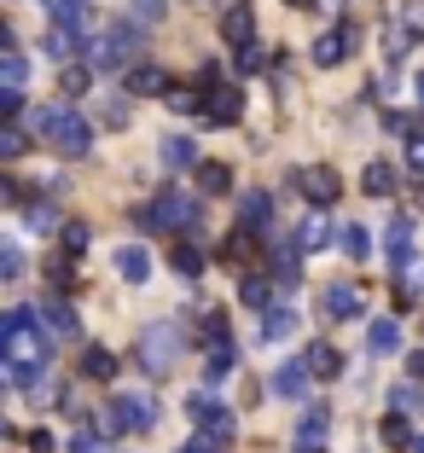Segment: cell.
Returning <instances> with one entry per match:
<instances>
[{"label":"cell","instance_id":"obj_7","mask_svg":"<svg viewBox=\"0 0 424 453\" xmlns=\"http://www.w3.org/2000/svg\"><path fill=\"white\" fill-rule=\"evenodd\" d=\"M186 413L198 418V430H210V436H221V441H233V436H239V418H233V407H221V401H215L210 389L186 395Z\"/></svg>","mask_w":424,"mask_h":453},{"label":"cell","instance_id":"obj_5","mask_svg":"<svg viewBox=\"0 0 424 453\" xmlns=\"http://www.w3.org/2000/svg\"><path fill=\"white\" fill-rule=\"evenodd\" d=\"M239 117H244L239 81H227V76H215V70H204V122H210V128H233Z\"/></svg>","mask_w":424,"mask_h":453},{"label":"cell","instance_id":"obj_46","mask_svg":"<svg viewBox=\"0 0 424 453\" xmlns=\"http://www.w3.org/2000/svg\"><path fill=\"white\" fill-rule=\"evenodd\" d=\"M70 453H105V441L93 436V430H76V441H70Z\"/></svg>","mask_w":424,"mask_h":453},{"label":"cell","instance_id":"obj_27","mask_svg":"<svg viewBox=\"0 0 424 453\" xmlns=\"http://www.w3.org/2000/svg\"><path fill=\"white\" fill-rule=\"evenodd\" d=\"M221 256H227V262H233V267H244V262H251V256H256V233H251V226H239V233H227Z\"/></svg>","mask_w":424,"mask_h":453},{"label":"cell","instance_id":"obj_13","mask_svg":"<svg viewBox=\"0 0 424 453\" xmlns=\"http://www.w3.org/2000/svg\"><path fill=\"white\" fill-rule=\"evenodd\" d=\"M251 35H256L251 6H227V18H221V41H227V47H251Z\"/></svg>","mask_w":424,"mask_h":453},{"label":"cell","instance_id":"obj_2","mask_svg":"<svg viewBox=\"0 0 424 453\" xmlns=\"http://www.w3.org/2000/svg\"><path fill=\"white\" fill-rule=\"evenodd\" d=\"M29 128H35L41 140H53L65 157H81V151L93 146V122L81 117V111H70V105H41L35 117H29Z\"/></svg>","mask_w":424,"mask_h":453},{"label":"cell","instance_id":"obj_10","mask_svg":"<svg viewBox=\"0 0 424 453\" xmlns=\"http://www.w3.org/2000/svg\"><path fill=\"white\" fill-rule=\"evenodd\" d=\"M308 378H314V372H308V360H285V366L267 378V389H274L279 401H303L308 395Z\"/></svg>","mask_w":424,"mask_h":453},{"label":"cell","instance_id":"obj_11","mask_svg":"<svg viewBox=\"0 0 424 453\" xmlns=\"http://www.w3.org/2000/svg\"><path fill=\"white\" fill-rule=\"evenodd\" d=\"M117 413H122V430H151L158 425V401L151 395H122Z\"/></svg>","mask_w":424,"mask_h":453},{"label":"cell","instance_id":"obj_4","mask_svg":"<svg viewBox=\"0 0 424 453\" xmlns=\"http://www.w3.org/2000/svg\"><path fill=\"white\" fill-rule=\"evenodd\" d=\"M134 53H140V24H111L99 29V41H88L93 70H134Z\"/></svg>","mask_w":424,"mask_h":453},{"label":"cell","instance_id":"obj_17","mask_svg":"<svg viewBox=\"0 0 424 453\" xmlns=\"http://www.w3.org/2000/svg\"><path fill=\"white\" fill-rule=\"evenodd\" d=\"M384 250H389V262H396V267H407V262H412V221H407V215H396V221H389Z\"/></svg>","mask_w":424,"mask_h":453},{"label":"cell","instance_id":"obj_52","mask_svg":"<svg viewBox=\"0 0 424 453\" xmlns=\"http://www.w3.org/2000/svg\"><path fill=\"white\" fill-rule=\"evenodd\" d=\"M412 94H419V105H424V70H419V81H412Z\"/></svg>","mask_w":424,"mask_h":453},{"label":"cell","instance_id":"obj_50","mask_svg":"<svg viewBox=\"0 0 424 453\" xmlns=\"http://www.w3.org/2000/svg\"><path fill=\"white\" fill-rule=\"evenodd\" d=\"M401 18H407V24H419V35H424V0H407V12H401Z\"/></svg>","mask_w":424,"mask_h":453},{"label":"cell","instance_id":"obj_32","mask_svg":"<svg viewBox=\"0 0 424 453\" xmlns=\"http://www.w3.org/2000/svg\"><path fill=\"white\" fill-rule=\"evenodd\" d=\"M24 81H29L24 53H18V47H6V58H0V88H24Z\"/></svg>","mask_w":424,"mask_h":453},{"label":"cell","instance_id":"obj_42","mask_svg":"<svg viewBox=\"0 0 424 453\" xmlns=\"http://www.w3.org/2000/svg\"><path fill=\"white\" fill-rule=\"evenodd\" d=\"M29 226H35V233H53L58 210H53V203H29Z\"/></svg>","mask_w":424,"mask_h":453},{"label":"cell","instance_id":"obj_8","mask_svg":"<svg viewBox=\"0 0 424 453\" xmlns=\"http://www.w3.org/2000/svg\"><path fill=\"white\" fill-rule=\"evenodd\" d=\"M355 41H360V35H355V24H337V29H326V35L308 47V58H314L320 70H332V65H343V58L355 53Z\"/></svg>","mask_w":424,"mask_h":453},{"label":"cell","instance_id":"obj_19","mask_svg":"<svg viewBox=\"0 0 424 453\" xmlns=\"http://www.w3.org/2000/svg\"><path fill=\"white\" fill-rule=\"evenodd\" d=\"M117 273H122V280H134V285H146L151 280V256L140 250V244H122V250H117Z\"/></svg>","mask_w":424,"mask_h":453},{"label":"cell","instance_id":"obj_23","mask_svg":"<svg viewBox=\"0 0 424 453\" xmlns=\"http://www.w3.org/2000/svg\"><path fill=\"white\" fill-rule=\"evenodd\" d=\"M81 372H88V378H99V384H111V378H117V355L93 343L88 355H81Z\"/></svg>","mask_w":424,"mask_h":453},{"label":"cell","instance_id":"obj_6","mask_svg":"<svg viewBox=\"0 0 424 453\" xmlns=\"http://www.w3.org/2000/svg\"><path fill=\"white\" fill-rule=\"evenodd\" d=\"M174 355H181V332H174V326H146V332H140V366H146L151 378L169 372Z\"/></svg>","mask_w":424,"mask_h":453},{"label":"cell","instance_id":"obj_45","mask_svg":"<svg viewBox=\"0 0 424 453\" xmlns=\"http://www.w3.org/2000/svg\"><path fill=\"white\" fill-rule=\"evenodd\" d=\"M239 296H244V308H267V285H262V280H244Z\"/></svg>","mask_w":424,"mask_h":453},{"label":"cell","instance_id":"obj_54","mask_svg":"<svg viewBox=\"0 0 424 453\" xmlns=\"http://www.w3.org/2000/svg\"><path fill=\"white\" fill-rule=\"evenodd\" d=\"M412 453H424V436H419V441H412Z\"/></svg>","mask_w":424,"mask_h":453},{"label":"cell","instance_id":"obj_30","mask_svg":"<svg viewBox=\"0 0 424 453\" xmlns=\"http://www.w3.org/2000/svg\"><path fill=\"white\" fill-rule=\"evenodd\" d=\"M360 187H366V198H389V192H396V169H389V163H372V169L360 174Z\"/></svg>","mask_w":424,"mask_h":453},{"label":"cell","instance_id":"obj_14","mask_svg":"<svg viewBox=\"0 0 424 453\" xmlns=\"http://www.w3.org/2000/svg\"><path fill=\"white\" fill-rule=\"evenodd\" d=\"M320 308H326L332 320H355V314H360V291H355V285H326Z\"/></svg>","mask_w":424,"mask_h":453},{"label":"cell","instance_id":"obj_55","mask_svg":"<svg viewBox=\"0 0 424 453\" xmlns=\"http://www.w3.org/2000/svg\"><path fill=\"white\" fill-rule=\"evenodd\" d=\"M303 453H320V448H303Z\"/></svg>","mask_w":424,"mask_h":453},{"label":"cell","instance_id":"obj_15","mask_svg":"<svg viewBox=\"0 0 424 453\" xmlns=\"http://www.w3.org/2000/svg\"><path fill=\"white\" fill-rule=\"evenodd\" d=\"M35 314H41V326H47L53 337H76V314H70L65 296H47V303H41Z\"/></svg>","mask_w":424,"mask_h":453},{"label":"cell","instance_id":"obj_37","mask_svg":"<svg viewBox=\"0 0 424 453\" xmlns=\"http://www.w3.org/2000/svg\"><path fill=\"white\" fill-rule=\"evenodd\" d=\"M163 99H169V111H181V117H186V111H198V117H204V94H192V88H169Z\"/></svg>","mask_w":424,"mask_h":453},{"label":"cell","instance_id":"obj_38","mask_svg":"<svg viewBox=\"0 0 424 453\" xmlns=\"http://www.w3.org/2000/svg\"><path fill=\"white\" fill-rule=\"evenodd\" d=\"M407 47H412V29L389 24V29H384V53H389V58H407Z\"/></svg>","mask_w":424,"mask_h":453},{"label":"cell","instance_id":"obj_25","mask_svg":"<svg viewBox=\"0 0 424 453\" xmlns=\"http://www.w3.org/2000/svg\"><path fill=\"white\" fill-rule=\"evenodd\" d=\"M308 372H314V378H337V372H343V355H337L332 343H314V349H308Z\"/></svg>","mask_w":424,"mask_h":453},{"label":"cell","instance_id":"obj_16","mask_svg":"<svg viewBox=\"0 0 424 453\" xmlns=\"http://www.w3.org/2000/svg\"><path fill=\"white\" fill-rule=\"evenodd\" d=\"M128 94L134 99H158V94H169V76H163L158 65H134L128 70Z\"/></svg>","mask_w":424,"mask_h":453},{"label":"cell","instance_id":"obj_1","mask_svg":"<svg viewBox=\"0 0 424 453\" xmlns=\"http://www.w3.org/2000/svg\"><path fill=\"white\" fill-rule=\"evenodd\" d=\"M0 349H6V378L18 389H29V384H41V360L53 355V337H47L35 308H12L6 326H0Z\"/></svg>","mask_w":424,"mask_h":453},{"label":"cell","instance_id":"obj_12","mask_svg":"<svg viewBox=\"0 0 424 453\" xmlns=\"http://www.w3.org/2000/svg\"><path fill=\"white\" fill-rule=\"evenodd\" d=\"M267 221H274V198H267V192H244V198H239V226L267 233Z\"/></svg>","mask_w":424,"mask_h":453},{"label":"cell","instance_id":"obj_18","mask_svg":"<svg viewBox=\"0 0 424 453\" xmlns=\"http://www.w3.org/2000/svg\"><path fill=\"white\" fill-rule=\"evenodd\" d=\"M366 349H372V355H396V349H401V320H389V314H384V320H372L366 326Z\"/></svg>","mask_w":424,"mask_h":453},{"label":"cell","instance_id":"obj_26","mask_svg":"<svg viewBox=\"0 0 424 453\" xmlns=\"http://www.w3.org/2000/svg\"><path fill=\"white\" fill-rule=\"evenodd\" d=\"M163 163H169V169H192V163H198V146H192L186 134H169V140H163Z\"/></svg>","mask_w":424,"mask_h":453},{"label":"cell","instance_id":"obj_9","mask_svg":"<svg viewBox=\"0 0 424 453\" xmlns=\"http://www.w3.org/2000/svg\"><path fill=\"white\" fill-rule=\"evenodd\" d=\"M297 192H303L314 210H332L337 192H343V180H337L332 169H297Z\"/></svg>","mask_w":424,"mask_h":453},{"label":"cell","instance_id":"obj_20","mask_svg":"<svg viewBox=\"0 0 424 453\" xmlns=\"http://www.w3.org/2000/svg\"><path fill=\"white\" fill-rule=\"evenodd\" d=\"M262 337H267V343L297 337V308H262Z\"/></svg>","mask_w":424,"mask_h":453},{"label":"cell","instance_id":"obj_51","mask_svg":"<svg viewBox=\"0 0 424 453\" xmlns=\"http://www.w3.org/2000/svg\"><path fill=\"white\" fill-rule=\"evenodd\" d=\"M407 372H412V378L424 384V349H419V355H407Z\"/></svg>","mask_w":424,"mask_h":453},{"label":"cell","instance_id":"obj_34","mask_svg":"<svg viewBox=\"0 0 424 453\" xmlns=\"http://www.w3.org/2000/svg\"><path fill=\"white\" fill-rule=\"evenodd\" d=\"M169 262H174V273H181V280H198V273H204V256L192 250V244H174Z\"/></svg>","mask_w":424,"mask_h":453},{"label":"cell","instance_id":"obj_44","mask_svg":"<svg viewBox=\"0 0 424 453\" xmlns=\"http://www.w3.org/2000/svg\"><path fill=\"white\" fill-rule=\"evenodd\" d=\"M18 273H24V250L6 244V250H0V280H18Z\"/></svg>","mask_w":424,"mask_h":453},{"label":"cell","instance_id":"obj_41","mask_svg":"<svg viewBox=\"0 0 424 453\" xmlns=\"http://www.w3.org/2000/svg\"><path fill=\"white\" fill-rule=\"evenodd\" d=\"M0 157H6V163L24 157V128H0Z\"/></svg>","mask_w":424,"mask_h":453},{"label":"cell","instance_id":"obj_29","mask_svg":"<svg viewBox=\"0 0 424 453\" xmlns=\"http://www.w3.org/2000/svg\"><path fill=\"white\" fill-rule=\"evenodd\" d=\"M227 187H233V169H227V163H198V192L221 198Z\"/></svg>","mask_w":424,"mask_h":453},{"label":"cell","instance_id":"obj_49","mask_svg":"<svg viewBox=\"0 0 424 453\" xmlns=\"http://www.w3.org/2000/svg\"><path fill=\"white\" fill-rule=\"evenodd\" d=\"M233 53H239V70H262V53H256V47H233Z\"/></svg>","mask_w":424,"mask_h":453},{"label":"cell","instance_id":"obj_43","mask_svg":"<svg viewBox=\"0 0 424 453\" xmlns=\"http://www.w3.org/2000/svg\"><path fill=\"white\" fill-rule=\"evenodd\" d=\"M233 441H221V436H210V430H198V436L186 441V453H227Z\"/></svg>","mask_w":424,"mask_h":453},{"label":"cell","instance_id":"obj_47","mask_svg":"<svg viewBox=\"0 0 424 453\" xmlns=\"http://www.w3.org/2000/svg\"><path fill=\"white\" fill-rule=\"evenodd\" d=\"M407 163H412V169H424V128L407 134Z\"/></svg>","mask_w":424,"mask_h":453},{"label":"cell","instance_id":"obj_22","mask_svg":"<svg viewBox=\"0 0 424 453\" xmlns=\"http://www.w3.org/2000/svg\"><path fill=\"white\" fill-rule=\"evenodd\" d=\"M326 430H332V413H326V407H308L303 425H297V448H314V441H326Z\"/></svg>","mask_w":424,"mask_h":453},{"label":"cell","instance_id":"obj_39","mask_svg":"<svg viewBox=\"0 0 424 453\" xmlns=\"http://www.w3.org/2000/svg\"><path fill=\"white\" fill-rule=\"evenodd\" d=\"M343 250L355 256V262H366V250H372V239H366V226H343Z\"/></svg>","mask_w":424,"mask_h":453},{"label":"cell","instance_id":"obj_40","mask_svg":"<svg viewBox=\"0 0 424 453\" xmlns=\"http://www.w3.org/2000/svg\"><path fill=\"white\" fill-rule=\"evenodd\" d=\"M128 6L140 24H163V12H169V0H128Z\"/></svg>","mask_w":424,"mask_h":453},{"label":"cell","instance_id":"obj_28","mask_svg":"<svg viewBox=\"0 0 424 453\" xmlns=\"http://www.w3.org/2000/svg\"><path fill=\"white\" fill-rule=\"evenodd\" d=\"M239 366V349H233V337H210V378H221V372H233Z\"/></svg>","mask_w":424,"mask_h":453},{"label":"cell","instance_id":"obj_48","mask_svg":"<svg viewBox=\"0 0 424 453\" xmlns=\"http://www.w3.org/2000/svg\"><path fill=\"white\" fill-rule=\"evenodd\" d=\"M81 88H88V70L70 65V70H65V94H81Z\"/></svg>","mask_w":424,"mask_h":453},{"label":"cell","instance_id":"obj_53","mask_svg":"<svg viewBox=\"0 0 424 453\" xmlns=\"http://www.w3.org/2000/svg\"><path fill=\"white\" fill-rule=\"evenodd\" d=\"M291 6H297V12H308V6H320V0H291Z\"/></svg>","mask_w":424,"mask_h":453},{"label":"cell","instance_id":"obj_35","mask_svg":"<svg viewBox=\"0 0 424 453\" xmlns=\"http://www.w3.org/2000/svg\"><path fill=\"white\" fill-rule=\"evenodd\" d=\"M267 273H274L279 285H297V273H303V267H297L291 250H279V256H267Z\"/></svg>","mask_w":424,"mask_h":453},{"label":"cell","instance_id":"obj_36","mask_svg":"<svg viewBox=\"0 0 424 453\" xmlns=\"http://www.w3.org/2000/svg\"><path fill=\"white\" fill-rule=\"evenodd\" d=\"M88 244H93V226H88V221H65V250L81 256Z\"/></svg>","mask_w":424,"mask_h":453},{"label":"cell","instance_id":"obj_24","mask_svg":"<svg viewBox=\"0 0 424 453\" xmlns=\"http://www.w3.org/2000/svg\"><path fill=\"white\" fill-rule=\"evenodd\" d=\"M378 436H384V448H407V453H412V441H419V430L407 425V413H389Z\"/></svg>","mask_w":424,"mask_h":453},{"label":"cell","instance_id":"obj_31","mask_svg":"<svg viewBox=\"0 0 424 453\" xmlns=\"http://www.w3.org/2000/svg\"><path fill=\"white\" fill-rule=\"evenodd\" d=\"M389 407H396V413H424V389H419V378H407V384L389 389Z\"/></svg>","mask_w":424,"mask_h":453},{"label":"cell","instance_id":"obj_21","mask_svg":"<svg viewBox=\"0 0 424 453\" xmlns=\"http://www.w3.org/2000/svg\"><path fill=\"white\" fill-rule=\"evenodd\" d=\"M47 12H53L58 24H70V29H88L93 24V0H47Z\"/></svg>","mask_w":424,"mask_h":453},{"label":"cell","instance_id":"obj_3","mask_svg":"<svg viewBox=\"0 0 424 453\" xmlns=\"http://www.w3.org/2000/svg\"><path fill=\"white\" fill-rule=\"evenodd\" d=\"M198 198H186L181 187H169V192H158V198L146 203V210L134 215L140 226H158V233H186V226H198Z\"/></svg>","mask_w":424,"mask_h":453},{"label":"cell","instance_id":"obj_33","mask_svg":"<svg viewBox=\"0 0 424 453\" xmlns=\"http://www.w3.org/2000/svg\"><path fill=\"white\" fill-rule=\"evenodd\" d=\"M326 244H332V221H326V215H308L303 221V250H326Z\"/></svg>","mask_w":424,"mask_h":453}]
</instances>
